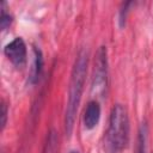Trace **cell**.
Wrapping results in <instances>:
<instances>
[{
    "label": "cell",
    "mask_w": 153,
    "mask_h": 153,
    "mask_svg": "<svg viewBox=\"0 0 153 153\" xmlns=\"http://www.w3.org/2000/svg\"><path fill=\"white\" fill-rule=\"evenodd\" d=\"M129 116L126 106L122 104L114 105L104 137V148L106 152L121 153L129 142Z\"/></svg>",
    "instance_id": "cell-2"
},
{
    "label": "cell",
    "mask_w": 153,
    "mask_h": 153,
    "mask_svg": "<svg viewBox=\"0 0 153 153\" xmlns=\"http://www.w3.org/2000/svg\"><path fill=\"white\" fill-rule=\"evenodd\" d=\"M108 79V59L106 48L100 47L97 51L92 76V92L96 94H103L106 88Z\"/></svg>",
    "instance_id": "cell-3"
},
{
    "label": "cell",
    "mask_w": 153,
    "mask_h": 153,
    "mask_svg": "<svg viewBox=\"0 0 153 153\" xmlns=\"http://www.w3.org/2000/svg\"><path fill=\"white\" fill-rule=\"evenodd\" d=\"M87 63H88L87 51L80 50L79 54L76 55V59L72 68L69 87H68V100H67V106L65 112V129L68 136H71L73 131L74 121H75V116L78 112V108L80 104L84 84L86 79Z\"/></svg>",
    "instance_id": "cell-1"
},
{
    "label": "cell",
    "mask_w": 153,
    "mask_h": 153,
    "mask_svg": "<svg viewBox=\"0 0 153 153\" xmlns=\"http://www.w3.org/2000/svg\"><path fill=\"white\" fill-rule=\"evenodd\" d=\"M6 4L2 2L1 4V19H0V25H1V30L5 31L7 27H10L11 23H12V16L6 12V8H5Z\"/></svg>",
    "instance_id": "cell-9"
},
{
    "label": "cell",
    "mask_w": 153,
    "mask_h": 153,
    "mask_svg": "<svg viewBox=\"0 0 153 153\" xmlns=\"http://www.w3.org/2000/svg\"><path fill=\"white\" fill-rule=\"evenodd\" d=\"M56 149H57V137H56L55 131L53 130L48 135V141L45 143L43 153H56Z\"/></svg>",
    "instance_id": "cell-8"
},
{
    "label": "cell",
    "mask_w": 153,
    "mask_h": 153,
    "mask_svg": "<svg viewBox=\"0 0 153 153\" xmlns=\"http://www.w3.org/2000/svg\"><path fill=\"white\" fill-rule=\"evenodd\" d=\"M6 122H7V106L2 102V105H1V129L5 128Z\"/></svg>",
    "instance_id": "cell-10"
},
{
    "label": "cell",
    "mask_w": 153,
    "mask_h": 153,
    "mask_svg": "<svg viewBox=\"0 0 153 153\" xmlns=\"http://www.w3.org/2000/svg\"><path fill=\"white\" fill-rule=\"evenodd\" d=\"M147 123L143 122L141 123L139 131H137V137H136V146H135V153H146L147 149Z\"/></svg>",
    "instance_id": "cell-7"
},
{
    "label": "cell",
    "mask_w": 153,
    "mask_h": 153,
    "mask_svg": "<svg viewBox=\"0 0 153 153\" xmlns=\"http://www.w3.org/2000/svg\"><path fill=\"white\" fill-rule=\"evenodd\" d=\"M42 69H43V56L42 53L38 48L33 49V61H32V67H31V72L29 75V82L30 84H36L39 80V76L42 74Z\"/></svg>",
    "instance_id": "cell-6"
},
{
    "label": "cell",
    "mask_w": 153,
    "mask_h": 153,
    "mask_svg": "<svg viewBox=\"0 0 153 153\" xmlns=\"http://www.w3.org/2000/svg\"><path fill=\"white\" fill-rule=\"evenodd\" d=\"M100 118V105L97 100H90L84 112V126L86 129H93Z\"/></svg>",
    "instance_id": "cell-5"
},
{
    "label": "cell",
    "mask_w": 153,
    "mask_h": 153,
    "mask_svg": "<svg viewBox=\"0 0 153 153\" xmlns=\"http://www.w3.org/2000/svg\"><path fill=\"white\" fill-rule=\"evenodd\" d=\"M4 54L16 68H23L26 65V44L22 37H16L10 43H7L4 48Z\"/></svg>",
    "instance_id": "cell-4"
},
{
    "label": "cell",
    "mask_w": 153,
    "mask_h": 153,
    "mask_svg": "<svg viewBox=\"0 0 153 153\" xmlns=\"http://www.w3.org/2000/svg\"><path fill=\"white\" fill-rule=\"evenodd\" d=\"M69 153H80V152H78V151H71Z\"/></svg>",
    "instance_id": "cell-11"
}]
</instances>
